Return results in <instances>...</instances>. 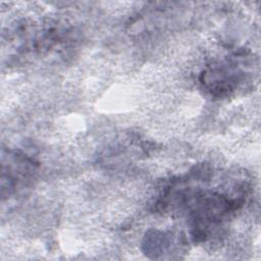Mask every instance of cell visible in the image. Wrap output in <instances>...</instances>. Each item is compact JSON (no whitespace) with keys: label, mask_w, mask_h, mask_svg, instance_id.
I'll return each instance as SVG.
<instances>
[{"label":"cell","mask_w":261,"mask_h":261,"mask_svg":"<svg viewBox=\"0 0 261 261\" xmlns=\"http://www.w3.org/2000/svg\"><path fill=\"white\" fill-rule=\"evenodd\" d=\"M224 60L208 67L202 76V84L214 95H224L237 90L252 72V61L245 55Z\"/></svg>","instance_id":"1"}]
</instances>
